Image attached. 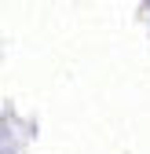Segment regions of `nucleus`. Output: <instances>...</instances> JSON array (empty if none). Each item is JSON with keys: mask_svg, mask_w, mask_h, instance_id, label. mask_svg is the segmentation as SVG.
<instances>
[{"mask_svg": "<svg viewBox=\"0 0 150 154\" xmlns=\"http://www.w3.org/2000/svg\"><path fill=\"white\" fill-rule=\"evenodd\" d=\"M0 154H15V150H11V140H8V132H0Z\"/></svg>", "mask_w": 150, "mask_h": 154, "instance_id": "f257e3e1", "label": "nucleus"}]
</instances>
